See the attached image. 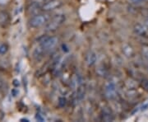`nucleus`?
I'll use <instances>...</instances> for the list:
<instances>
[{
  "mask_svg": "<svg viewBox=\"0 0 148 122\" xmlns=\"http://www.w3.org/2000/svg\"><path fill=\"white\" fill-rule=\"evenodd\" d=\"M66 21V16L64 14H57L49 19L45 26V31L48 32H54L58 30Z\"/></svg>",
  "mask_w": 148,
  "mask_h": 122,
  "instance_id": "f257e3e1",
  "label": "nucleus"
},
{
  "mask_svg": "<svg viewBox=\"0 0 148 122\" xmlns=\"http://www.w3.org/2000/svg\"><path fill=\"white\" fill-rule=\"evenodd\" d=\"M50 18L51 17L49 16V14H48L46 12L36 14L29 20V25L32 28H38V27H42L44 25H46Z\"/></svg>",
  "mask_w": 148,
  "mask_h": 122,
  "instance_id": "f03ea898",
  "label": "nucleus"
},
{
  "mask_svg": "<svg viewBox=\"0 0 148 122\" xmlns=\"http://www.w3.org/2000/svg\"><path fill=\"white\" fill-rule=\"evenodd\" d=\"M58 42V38L56 37H44L40 41L39 45H41L43 49L46 51V53H48L57 45Z\"/></svg>",
  "mask_w": 148,
  "mask_h": 122,
  "instance_id": "7ed1b4c3",
  "label": "nucleus"
},
{
  "mask_svg": "<svg viewBox=\"0 0 148 122\" xmlns=\"http://www.w3.org/2000/svg\"><path fill=\"white\" fill-rule=\"evenodd\" d=\"M63 6V2L61 0H49L42 4L41 10L45 12H49L51 11L56 10Z\"/></svg>",
  "mask_w": 148,
  "mask_h": 122,
  "instance_id": "20e7f679",
  "label": "nucleus"
},
{
  "mask_svg": "<svg viewBox=\"0 0 148 122\" xmlns=\"http://www.w3.org/2000/svg\"><path fill=\"white\" fill-rule=\"evenodd\" d=\"M105 93L110 100H114L117 96V87L114 81L108 82L105 86Z\"/></svg>",
  "mask_w": 148,
  "mask_h": 122,
  "instance_id": "39448f33",
  "label": "nucleus"
},
{
  "mask_svg": "<svg viewBox=\"0 0 148 122\" xmlns=\"http://www.w3.org/2000/svg\"><path fill=\"white\" fill-rule=\"evenodd\" d=\"M133 32L139 37L148 38V30L145 25L136 23L133 27Z\"/></svg>",
  "mask_w": 148,
  "mask_h": 122,
  "instance_id": "423d86ee",
  "label": "nucleus"
},
{
  "mask_svg": "<svg viewBox=\"0 0 148 122\" xmlns=\"http://www.w3.org/2000/svg\"><path fill=\"white\" fill-rule=\"evenodd\" d=\"M46 51L44 50L42 48L41 45H38V46H37L35 50H34V51H33V57L34 59L37 60V61H39V60H40V59H42L44 58V56L46 54Z\"/></svg>",
  "mask_w": 148,
  "mask_h": 122,
  "instance_id": "0eeeda50",
  "label": "nucleus"
},
{
  "mask_svg": "<svg viewBox=\"0 0 148 122\" xmlns=\"http://www.w3.org/2000/svg\"><path fill=\"white\" fill-rule=\"evenodd\" d=\"M122 51L124 56L128 59H131L134 56V49L129 44H124L122 48Z\"/></svg>",
  "mask_w": 148,
  "mask_h": 122,
  "instance_id": "6e6552de",
  "label": "nucleus"
},
{
  "mask_svg": "<svg viewBox=\"0 0 148 122\" xmlns=\"http://www.w3.org/2000/svg\"><path fill=\"white\" fill-rule=\"evenodd\" d=\"M101 119L102 121L106 122L113 121L114 120V116L113 115V113L110 109L108 108H104L101 112Z\"/></svg>",
  "mask_w": 148,
  "mask_h": 122,
  "instance_id": "1a4fd4ad",
  "label": "nucleus"
},
{
  "mask_svg": "<svg viewBox=\"0 0 148 122\" xmlns=\"http://www.w3.org/2000/svg\"><path fill=\"white\" fill-rule=\"evenodd\" d=\"M85 94H86V88L84 87V85L80 84L77 88V90L76 92V97L77 100H82L84 98Z\"/></svg>",
  "mask_w": 148,
  "mask_h": 122,
  "instance_id": "9d476101",
  "label": "nucleus"
},
{
  "mask_svg": "<svg viewBox=\"0 0 148 122\" xmlns=\"http://www.w3.org/2000/svg\"><path fill=\"white\" fill-rule=\"evenodd\" d=\"M96 60H97V55L95 52L91 51L90 53L88 54L87 55V58H86V62H87V64L89 66H92L96 63Z\"/></svg>",
  "mask_w": 148,
  "mask_h": 122,
  "instance_id": "9b49d317",
  "label": "nucleus"
},
{
  "mask_svg": "<svg viewBox=\"0 0 148 122\" xmlns=\"http://www.w3.org/2000/svg\"><path fill=\"white\" fill-rule=\"evenodd\" d=\"M141 53L143 58L148 62V44H143L141 47Z\"/></svg>",
  "mask_w": 148,
  "mask_h": 122,
  "instance_id": "f8f14e48",
  "label": "nucleus"
},
{
  "mask_svg": "<svg viewBox=\"0 0 148 122\" xmlns=\"http://www.w3.org/2000/svg\"><path fill=\"white\" fill-rule=\"evenodd\" d=\"M126 96L129 99H134L138 96V92L136 88H128V90L126 92Z\"/></svg>",
  "mask_w": 148,
  "mask_h": 122,
  "instance_id": "ddd939ff",
  "label": "nucleus"
},
{
  "mask_svg": "<svg viewBox=\"0 0 148 122\" xmlns=\"http://www.w3.org/2000/svg\"><path fill=\"white\" fill-rule=\"evenodd\" d=\"M41 7L42 5L40 4V3H37V2H35V3H32V4L29 7V11L31 12H36L38 9H41Z\"/></svg>",
  "mask_w": 148,
  "mask_h": 122,
  "instance_id": "4468645a",
  "label": "nucleus"
},
{
  "mask_svg": "<svg viewBox=\"0 0 148 122\" xmlns=\"http://www.w3.org/2000/svg\"><path fill=\"white\" fill-rule=\"evenodd\" d=\"M58 104L59 107L63 108V107H64V106H66V104H67V99H66L64 96H60V97L58 98Z\"/></svg>",
  "mask_w": 148,
  "mask_h": 122,
  "instance_id": "2eb2a0df",
  "label": "nucleus"
},
{
  "mask_svg": "<svg viewBox=\"0 0 148 122\" xmlns=\"http://www.w3.org/2000/svg\"><path fill=\"white\" fill-rule=\"evenodd\" d=\"M8 50V45L5 44H0V54H4Z\"/></svg>",
  "mask_w": 148,
  "mask_h": 122,
  "instance_id": "dca6fc26",
  "label": "nucleus"
},
{
  "mask_svg": "<svg viewBox=\"0 0 148 122\" xmlns=\"http://www.w3.org/2000/svg\"><path fill=\"white\" fill-rule=\"evenodd\" d=\"M127 1H128V3H130L131 4L134 6L141 5L144 2V0H127Z\"/></svg>",
  "mask_w": 148,
  "mask_h": 122,
  "instance_id": "f3484780",
  "label": "nucleus"
},
{
  "mask_svg": "<svg viewBox=\"0 0 148 122\" xmlns=\"http://www.w3.org/2000/svg\"><path fill=\"white\" fill-rule=\"evenodd\" d=\"M11 0H0V5H6L8 4Z\"/></svg>",
  "mask_w": 148,
  "mask_h": 122,
  "instance_id": "a211bd4d",
  "label": "nucleus"
},
{
  "mask_svg": "<svg viewBox=\"0 0 148 122\" xmlns=\"http://www.w3.org/2000/svg\"><path fill=\"white\" fill-rule=\"evenodd\" d=\"M145 26H146V27L147 28V30H148V17L145 20Z\"/></svg>",
  "mask_w": 148,
  "mask_h": 122,
  "instance_id": "6ab92c4d",
  "label": "nucleus"
},
{
  "mask_svg": "<svg viewBox=\"0 0 148 122\" xmlns=\"http://www.w3.org/2000/svg\"><path fill=\"white\" fill-rule=\"evenodd\" d=\"M2 88H3V83L0 81V91L2 90Z\"/></svg>",
  "mask_w": 148,
  "mask_h": 122,
  "instance_id": "aec40b11",
  "label": "nucleus"
}]
</instances>
